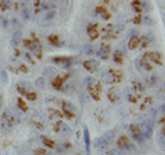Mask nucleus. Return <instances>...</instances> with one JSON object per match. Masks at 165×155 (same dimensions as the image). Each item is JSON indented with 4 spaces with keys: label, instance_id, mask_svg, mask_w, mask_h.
Segmentation results:
<instances>
[{
    "label": "nucleus",
    "instance_id": "obj_1",
    "mask_svg": "<svg viewBox=\"0 0 165 155\" xmlns=\"http://www.w3.org/2000/svg\"><path fill=\"white\" fill-rule=\"evenodd\" d=\"M122 78V71L121 70H114V69H109L105 73H102V81L105 84H114V82L121 81Z\"/></svg>",
    "mask_w": 165,
    "mask_h": 155
},
{
    "label": "nucleus",
    "instance_id": "obj_2",
    "mask_svg": "<svg viewBox=\"0 0 165 155\" xmlns=\"http://www.w3.org/2000/svg\"><path fill=\"white\" fill-rule=\"evenodd\" d=\"M88 92L94 98V100H99L102 95V84L95 80H88Z\"/></svg>",
    "mask_w": 165,
    "mask_h": 155
},
{
    "label": "nucleus",
    "instance_id": "obj_3",
    "mask_svg": "<svg viewBox=\"0 0 165 155\" xmlns=\"http://www.w3.org/2000/svg\"><path fill=\"white\" fill-rule=\"evenodd\" d=\"M23 46L29 51H32L36 58H39V59L41 58V46H40L39 40H30V39L23 40Z\"/></svg>",
    "mask_w": 165,
    "mask_h": 155
},
{
    "label": "nucleus",
    "instance_id": "obj_4",
    "mask_svg": "<svg viewBox=\"0 0 165 155\" xmlns=\"http://www.w3.org/2000/svg\"><path fill=\"white\" fill-rule=\"evenodd\" d=\"M62 114H65L68 117V118H74L76 117V109H74V106L70 102H68V100H62Z\"/></svg>",
    "mask_w": 165,
    "mask_h": 155
},
{
    "label": "nucleus",
    "instance_id": "obj_5",
    "mask_svg": "<svg viewBox=\"0 0 165 155\" xmlns=\"http://www.w3.org/2000/svg\"><path fill=\"white\" fill-rule=\"evenodd\" d=\"M143 59L147 61V62H153V63L156 65H162V55H161L160 52H146L143 55Z\"/></svg>",
    "mask_w": 165,
    "mask_h": 155
},
{
    "label": "nucleus",
    "instance_id": "obj_6",
    "mask_svg": "<svg viewBox=\"0 0 165 155\" xmlns=\"http://www.w3.org/2000/svg\"><path fill=\"white\" fill-rule=\"evenodd\" d=\"M129 132L131 135L133 136V139L138 140V142H143L144 136L142 135V130H140V126L138 124H131L129 125Z\"/></svg>",
    "mask_w": 165,
    "mask_h": 155
},
{
    "label": "nucleus",
    "instance_id": "obj_7",
    "mask_svg": "<svg viewBox=\"0 0 165 155\" xmlns=\"http://www.w3.org/2000/svg\"><path fill=\"white\" fill-rule=\"evenodd\" d=\"M82 66L85 67V70L91 71V73H95L96 70L99 69V62L95 59H87L82 62Z\"/></svg>",
    "mask_w": 165,
    "mask_h": 155
},
{
    "label": "nucleus",
    "instance_id": "obj_8",
    "mask_svg": "<svg viewBox=\"0 0 165 155\" xmlns=\"http://www.w3.org/2000/svg\"><path fill=\"white\" fill-rule=\"evenodd\" d=\"M117 146H118L121 150H131V148H132V144H131L129 139L125 135L120 136L118 139H117Z\"/></svg>",
    "mask_w": 165,
    "mask_h": 155
},
{
    "label": "nucleus",
    "instance_id": "obj_9",
    "mask_svg": "<svg viewBox=\"0 0 165 155\" xmlns=\"http://www.w3.org/2000/svg\"><path fill=\"white\" fill-rule=\"evenodd\" d=\"M52 62L61 65V66L65 67V69L70 67V65H72V59H70V58H68V56H57V58H54V59H52Z\"/></svg>",
    "mask_w": 165,
    "mask_h": 155
},
{
    "label": "nucleus",
    "instance_id": "obj_10",
    "mask_svg": "<svg viewBox=\"0 0 165 155\" xmlns=\"http://www.w3.org/2000/svg\"><path fill=\"white\" fill-rule=\"evenodd\" d=\"M3 121H4L7 126H14L17 124V119L14 118V115L10 111H6L4 114H3Z\"/></svg>",
    "mask_w": 165,
    "mask_h": 155
},
{
    "label": "nucleus",
    "instance_id": "obj_11",
    "mask_svg": "<svg viewBox=\"0 0 165 155\" xmlns=\"http://www.w3.org/2000/svg\"><path fill=\"white\" fill-rule=\"evenodd\" d=\"M87 33L89 36V39L91 40H95L99 37V32H98V27H96V25H94V23H91V25H88L87 27Z\"/></svg>",
    "mask_w": 165,
    "mask_h": 155
},
{
    "label": "nucleus",
    "instance_id": "obj_12",
    "mask_svg": "<svg viewBox=\"0 0 165 155\" xmlns=\"http://www.w3.org/2000/svg\"><path fill=\"white\" fill-rule=\"evenodd\" d=\"M95 14L98 17H101L102 19H110V12L105 8V7H101V6L96 7V8H95Z\"/></svg>",
    "mask_w": 165,
    "mask_h": 155
},
{
    "label": "nucleus",
    "instance_id": "obj_13",
    "mask_svg": "<svg viewBox=\"0 0 165 155\" xmlns=\"http://www.w3.org/2000/svg\"><path fill=\"white\" fill-rule=\"evenodd\" d=\"M98 55L102 58V59H108L110 56V47L106 46V44H102L101 48H99V51H98Z\"/></svg>",
    "mask_w": 165,
    "mask_h": 155
},
{
    "label": "nucleus",
    "instance_id": "obj_14",
    "mask_svg": "<svg viewBox=\"0 0 165 155\" xmlns=\"http://www.w3.org/2000/svg\"><path fill=\"white\" fill-rule=\"evenodd\" d=\"M63 81L65 78L62 77V75H57L55 78H52V81H51V84H52V87L55 89H58V91H61L62 88H63Z\"/></svg>",
    "mask_w": 165,
    "mask_h": 155
},
{
    "label": "nucleus",
    "instance_id": "obj_15",
    "mask_svg": "<svg viewBox=\"0 0 165 155\" xmlns=\"http://www.w3.org/2000/svg\"><path fill=\"white\" fill-rule=\"evenodd\" d=\"M140 46V37L139 36H132L128 40V48L129 50H136Z\"/></svg>",
    "mask_w": 165,
    "mask_h": 155
},
{
    "label": "nucleus",
    "instance_id": "obj_16",
    "mask_svg": "<svg viewBox=\"0 0 165 155\" xmlns=\"http://www.w3.org/2000/svg\"><path fill=\"white\" fill-rule=\"evenodd\" d=\"M108 98H109V100L110 102H117L120 99V94H118V91L113 87V88H110L109 89V92H108Z\"/></svg>",
    "mask_w": 165,
    "mask_h": 155
},
{
    "label": "nucleus",
    "instance_id": "obj_17",
    "mask_svg": "<svg viewBox=\"0 0 165 155\" xmlns=\"http://www.w3.org/2000/svg\"><path fill=\"white\" fill-rule=\"evenodd\" d=\"M17 89H18V92L19 94H22V95H25L26 92L30 91L29 84H26V82H18V84H17Z\"/></svg>",
    "mask_w": 165,
    "mask_h": 155
},
{
    "label": "nucleus",
    "instance_id": "obj_18",
    "mask_svg": "<svg viewBox=\"0 0 165 155\" xmlns=\"http://www.w3.org/2000/svg\"><path fill=\"white\" fill-rule=\"evenodd\" d=\"M136 65H139V66L142 67V69H144V70H149V71L151 70V69H153V66H151V63H150V62L144 61L143 58H142V59H139V61H138V62H136Z\"/></svg>",
    "mask_w": 165,
    "mask_h": 155
},
{
    "label": "nucleus",
    "instance_id": "obj_19",
    "mask_svg": "<svg viewBox=\"0 0 165 155\" xmlns=\"http://www.w3.org/2000/svg\"><path fill=\"white\" fill-rule=\"evenodd\" d=\"M113 61H114L117 65H121V63H122V61H124V56H122V52H121V51H120V50H116L114 55H113Z\"/></svg>",
    "mask_w": 165,
    "mask_h": 155
},
{
    "label": "nucleus",
    "instance_id": "obj_20",
    "mask_svg": "<svg viewBox=\"0 0 165 155\" xmlns=\"http://www.w3.org/2000/svg\"><path fill=\"white\" fill-rule=\"evenodd\" d=\"M132 87H133V89H135V92H143L144 89H146V87H144V84H142L140 81H132Z\"/></svg>",
    "mask_w": 165,
    "mask_h": 155
},
{
    "label": "nucleus",
    "instance_id": "obj_21",
    "mask_svg": "<svg viewBox=\"0 0 165 155\" xmlns=\"http://www.w3.org/2000/svg\"><path fill=\"white\" fill-rule=\"evenodd\" d=\"M41 142L44 143V146L46 147H50V148H55V143H54V140H51V139H48V137H46V136H43L41 137Z\"/></svg>",
    "mask_w": 165,
    "mask_h": 155
},
{
    "label": "nucleus",
    "instance_id": "obj_22",
    "mask_svg": "<svg viewBox=\"0 0 165 155\" xmlns=\"http://www.w3.org/2000/svg\"><path fill=\"white\" fill-rule=\"evenodd\" d=\"M48 41H50L52 46L59 47V37H58V34H50V37H48Z\"/></svg>",
    "mask_w": 165,
    "mask_h": 155
},
{
    "label": "nucleus",
    "instance_id": "obj_23",
    "mask_svg": "<svg viewBox=\"0 0 165 155\" xmlns=\"http://www.w3.org/2000/svg\"><path fill=\"white\" fill-rule=\"evenodd\" d=\"M48 111H50V118H52V119H54V118L61 119V118H62V115H63L61 111H58V110H54V109H50Z\"/></svg>",
    "mask_w": 165,
    "mask_h": 155
},
{
    "label": "nucleus",
    "instance_id": "obj_24",
    "mask_svg": "<svg viewBox=\"0 0 165 155\" xmlns=\"http://www.w3.org/2000/svg\"><path fill=\"white\" fill-rule=\"evenodd\" d=\"M25 98L28 99V100H30V102H34L37 99V94H36V92L29 91V92H26V94H25Z\"/></svg>",
    "mask_w": 165,
    "mask_h": 155
},
{
    "label": "nucleus",
    "instance_id": "obj_25",
    "mask_svg": "<svg viewBox=\"0 0 165 155\" xmlns=\"http://www.w3.org/2000/svg\"><path fill=\"white\" fill-rule=\"evenodd\" d=\"M17 104H18V107L22 110V111H26L28 110V104L25 103V100H23V99H17Z\"/></svg>",
    "mask_w": 165,
    "mask_h": 155
},
{
    "label": "nucleus",
    "instance_id": "obj_26",
    "mask_svg": "<svg viewBox=\"0 0 165 155\" xmlns=\"http://www.w3.org/2000/svg\"><path fill=\"white\" fill-rule=\"evenodd\" d=\"M127 98H128V100H129V102H132V103H138V102H139V99H140V96L138 95V92H136L135 95H133V94H128V95H127Z\"/></svg>",
    "mask_w": 165,
    "mask_h": 155
},
{
    "label": "nucleus",
    "instance_id": "obj_27",
    "mask_svg": "<svg viewBox=\"0 0 165 155\" xmlns=\"http://www.w3.org/2000/svg\"><path fill=\"white\" fill-rule=\"evenodd\" d=\"M84 140H85V147H87V150L89 151V144H91V142H89V135H88V129H84Z\"/></svg>",
    "mask_w": 165,
    "mask_h": 155
},
{
    "label": "nucleus",
    "instance_id": "obj_28",
    "mask_svg": "<svg viewBox=\"0 0 165 155\" xmlns=\"http://www.w3.org/2000/svg\"><path fill=\"white\" fill-rule=\"evenodd\" d=\"M10 7L8 0H0V10H7Z\"/></svg>",
    "mask_w": 165,
    "mask_h": 155
},
{
    "label": "nucleus",
    "instance_id": "obj_29",
    "mask_svg": "<svg viewBox=\"0 0 165 155\" xmlns=\"http://www.w3.org/2000/svg\"><path fill=\"white\" fill-rule=\"evenodd\" d=\"M34 154H36V155H52L51 153H48V151L43 150V148H37L36 151H34Z\"/></svg>",
    "mask_w": 165,
    "mask_h": 155
},
{
    "label": "nucleus",
    "instance_id": "obj_30",
    "mask_svg": "<svg viewBox=\"0 0 165 155\" xmlns=\"http://www.w3.org/2000/svg\"><path fill=\"white\" fill-rule=\"evenodd\" d=\"M22 17H23V19H29V11H28V8L25 6L22 8Z\"/></svg>",
    "mask_w": 165,
    "mask_h": 155
},
{
    "label": "nucleus",
    "instance_id": "obj_31",
    "mask_svg": "<svg viewBox=\"0 0 165 155\" xmlns=\"http://www.w3.org/2000/svg\"><path fill=\"white\" fill-rule=\"evenodd\" d=\"M144 100H146V102H144V104H142V110H144L149 104H151V100H153V99H151V98H146Z\"/></svg>",
    "mask_w": 165,
    "mask_h": 155
},
{
    "label": "nucleus",
    "instance_id": "obj_32",
    "mask_svg": "<svg viewBox=\"0 0 165 155\" xmlns=\"http://www.w3.org/2000/svg\"><path fill=\"white\" fill-rule=\"evenodd\" d=\"M19 40H21V33L18 32V33H15V36L12 37V43H14V44H15V43L18 44V41H19Z\"/></svg>",
    "mask_w": 165,
    "mask_h": 155
},
{
    "label": "nucleus",
    "instance_id": "obj_33",
    "mask_svg": "<svg viewBox=\"0 0 165 155\" xmlns=\"http://www.w3.org/2000/svg\"><path fill=\"white\" fill-rule=\"evenodd\" d=\"M140 21H142V17H140V15H136L135 19H133V22H135V23H140Z\"/></svg>",
    "mask_w": 165,
    "mask_h": 155
},
{
    "label": "nucleus",
    "instance_id": "obj_34",
    "mask_svg": "<svg viewBox=\"0 0 165 155\" xmlns=\"http://www.w3.org/2000/svg\"><path fill=\"white\" fill-rule=\"evenodd\" d=\"M21 70H22V71H25V73L28 71V69H26V66H25V65H21Z\"/></svg>",
    "mask_w": 165,
    "mask_h": 155
},
{
    "label": "nucleus",
    "instance_id": "obj_35",
    "mask_svg": "<svg viewBox=\"0 0 165 155\" xmlns=\"http://www.w3.org/2000/svg\"><path fill=\"white\" fill-rule=\"evenodd\" d=\"M105 2H109V0H105Z\"/></svg>",
    "mask_w": 165,
    "mask_h": 155
},
{
    "label": "nucleus",
    "instance_id": "obj_36",
    "mask_svg": "<svg viewBox=\"0 0 165 155\" xmlns=\"http://www.w3.org/2000/svg\"><path fill=\"white\" fill-rule=\"evenodd\" d=\"M76 155H80V154H76Z\"/></svg>",
    "mask_w": 165,
    "mask_h": 155
}]
</instances>
